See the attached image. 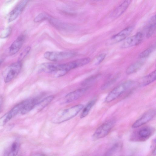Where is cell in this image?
Masks as SVG:
<instances>
[{"label":"cell","mask_w":156,"mask_h":156,"mask_svg":"<svg viewBox=\"0 0 156 156\" xmlns=\"http://www.w3.org/2000/svg\"><path fill=\"white\" fill-rule=\"evenodd\" d=\"M82 104H78L64 109L58 113L52 119L55 123H60L68 121L76 116L83 108Z\"/></svg>","instance_id":"1"},{"label":"cell","mask_w":156,"mask_h":156,"mask_svg":"<svg viewBox=\"0 0 156 156\" xmlns=\"http://www.w3.org/2000/svg\"><path fill=\"white\" fill-rule=\"evenodd\" d=\"M133 82L131 80H127L119 85L112 90L105 99L107 103L111 102L119 96L133 85Z\"/></svg>","instance_id":"2"},{"label":"cell","mask_w":156,"mask_h":156,"mask_svg":"<svg viewBox=\"0 0 156 156\" xmlns=\"http://www.w3.org/2000/svg\"><path fill=\"white\" fill-rule=\"evenodd\" d=\"M115 122V120L112 119L102 124L94 133L92 136L93 139L95 140L106 136L110 132Z\"/></svg>","instance_id":"3"},{"label":"cell","mask_w":156,"mask_h":156,"mask_svg":"<svg viewBox=\"0 0 156 156\" xmlns=\"http://www.w3.org/2000/svg\"><path fill=\"white\" fill-rule=\"evenodd\" d=\"M72 51H46L44 56L46 59L52 61H58L70 58L75 55Z\"/></svg>","instance_id":"4"},{"label":"cell","mask_w":156,"mask_h":156,"mask_svg":"<svg viewBox=\"0 0 156 156\" xmlns=\"http://www.w3.org/2000/svg\"><path fill=\"white\" fill-rule=\"evenodd\" d=\"M21 68V62L18 61L11 65L7 69L4 78L5 82L9 83L16 77L19 73Z\"/></svg>","instance_id":"5"},{"label":"cell","mask_w":156,"mask_h":156,"mask_svg":"<svg viewBox=\"0 0 156 156\" xmlns=\"http://www.w3.org/2000/svg\"><path fill=\"white\" fill-rule=\"evenodd\" d=\"M90 61L89 58H83L66 63L61 64V68L63 71L67 73L71 69L87 64Z\"/></svg>","instance_id":"6"},{"label":"cell","mask_w":156,"mask_h":156,"mask_svg":"<svg viewBox=\"0 0 156 156\" xmlns=\"http://www.w3.org/2000/svg\"><path fill=\"white\" fill-rule=\"evenodd\" d=\"M88 88H83L77 89L67 94L61 101L62 104L68 103L78 99L85 93Z\"/></svg>","instance_id":"7"},{"label":"cell","mask_w":156,"mask_h":156,"mask_svg":"<svg viewBox=\"0 0 156 156\" xmlns=\"http://www.w3.org/2000/svg\"><path fill=\"white\" fill-rule=\"evenodd\" d=\"M155 114L156 111L154 109L147 111L133 123L132 127L135 128L145 124L152 119Z\"/></svg>","instance_id":"8"},{"label":"cell","mask_w":156,"mask_h":156,"mask_svg":"<svg viewBox=\"0 0 156 156\" xmlns=\"http://www.w3.org/2000/svg\"><path fill=\"white\" fill-rule=\"evenodd\" d=\"M28 2V0L21 1L10 12L7 17L9 22L13 21L18 16L23 10Z\"/></svg>","instance_id":"9"},{"label":"cell","mask_w":156,"mask_h":156,"mask_svg":"<svg viewBox=\"0 0 156 156\" xmlns=\"http://www.w3.org/2000/svg\"><path fill=\"white\" fill-rule=\"evenodd\" d=\"M143 34L141 32L137 33L136 34L126 39L122 44V48H127L139 44L142 41Z\"/></svg>","instance_id":"10"},{"label":"cell","mask_w":156,"mask_h":156,"mask_svg":"<svg viewBox=\"0 0 156 156\" xmlns=\"http://www.w3.org/2000/svg\"><path fill=\"white\" fill-rule=\"evenodd\" d=\"M133 29L132 26L127 27L119 33L112 36L110 39L111 44L117 43L126 38L132 32Z\"/></svg>","instance_id":"11"},{"label":"cell","mask_w":156,"mask_h":156,"mask_svg":"<svg viewBox=\"0 0 156 156\" xmlns=\"http://www.w3.org/2000/svg\"><path fill=\"white\" fill-rule=\"evenodd\" d=\"M26 37L24 34L20 35L12 43L9 48L10 55H13L17 53L23 45Z\"/></svg>","instance_id":"12"},{"label":"cell","mask_w":156,"mask_h":156,"mask_svg":"<svg viewBox=\"0 0 156 156\" xmlns=\"http://www.w3.org/2000/svg\"><path fill=\"white\" fill-rule=\"evenodd\" d=\"M39 96L25 100L24 106L20 113L22 115L25 114L35 108L40 101Z\"/></svg>","instance_id":"13"},{"label":"cell","mask_w":156,"mask_h":156,"mask_svg":"<svg viewBox=\"0 0 156 156\" xmlns=\"http://www.w3.org/2000/svg\"><path fill=\"white\" fill-rule=\"evenodd\" d=\"M154 129L151 127L146 126L139 130L136 134L137 139L144 141L149 138L154 132Z\"/></svg>","instance_id":"14"},{"label":"cell","mask_w":156,"mask_h":156,"mask_svg":"<svg viewBox=\"0 0 156 156\" xmlns=\"http://www.w3.org/2000/svg\"><path fill=\"white\" fill-rule=\"evenodd\" d=\"M25 101L24 100L20 102L15 106L9 111L3 121V123L4 124L6 123L19 112H21L24 106Z\"/></svg>","instance_id":"15"},{"label":"cell","mask_w":156,"mask_h":156,"mask_svg":"<svg viewBox=\"0 0 156 156\" xmlns=\"http://www.w3.org/2000/svg\"><path fill=\"white\" fill-rule=\"evenodd\" d=\"M131 2V0L123 1L112 12L111 15L113 18H117L121 16L126 10Z\"/></svg>","instance_id":"16"},{"label":"cell","mask_w":156,"mask_h":156,"mask_svg":"<svg viewBox=\"0 0 156 156\" xmlns=\"http://www.w3.org/2000/svg\"><path fill=\"white\" fill-rule=\"evenodd\" d=\"M156 79V71L155 70L140 79L139 84L140 86H145L154 81Z\"/></svg>","instance_id":"17"},{"label":"cell","mask_w":156,"mask_h":156,"mask_svg":"<svg viewBox=\"0 0 156 156\" xmlns=\"http://www.w3.org/2000/svg\"><path fill=\"white\" fill-rule=\"evenodd\" d=\"M19 147V142L17 141H14L5 151L3 156H16L18 152Z\"/></svg>","instance_id":"18"},{"label":"cell","mask_w":156,"mask_h":156,"mask_svg":"<svg viewBox=\"0 0 156 156\" xmlns=\"http://www.w3.org/2000/svg\"><path fill=\"white\" fill-rule=\"evenodd\" d=\"M144 63V60H140L132 64L127 68L126 74L129 75L136 72L142 66Z\"/></svg>","instance_id":"19"},{"label":"cell","mask_w":156,"mask_h":156,"mask_svg":"<svg viewBox=\"0 0 156 156\" xmlns=\"http://www.w3.org/2000/svg\"><path fill=\"white\" fill-rule=\"evenodd\" d=\"M54 98L53 95L47 96L40 100L35 107L37 108L38 111H40L50 103Z\"/></svg>","instance_id":"20"},{"label":"cell","mask_w":156,"mask_h":156,"mask_svg":"<svg viewBox=\"0 0 156 156\" xmlns=\"http://www.w3.org/2000/svg\"><path fill=\"white\" fill-rule=\"evenodd\" d=\"M156 30V17L155 15L152 16L150 20L147 29V37L149 38L154 33Z\"/></svg>","instance_id":"21"},{"label":"cell","mask_w":156,"mask_h":156,"mask_svg":"<svg viewBox=\"0 0 156 156\" xmlns=\"http://www.w3.org/2000/svg\"><path fill=\"white\" fill-rule=\"evenodd\" d=\"M96 101V99H93L88 102L83 109L80 115L81 118H83L87 115L90 109L95 104Z\"/></svg>","instance_id":"22"},{"label":"cell","mask_w":156,"mask_h":156,"mask_svg":"<svg viewBox=\"0 0 156 156\" xmlns=\"http://www.w3.org/2000/svg\"><path fill=\"white\" fill-rule=\"evenodd\" d=\"M155 48V46L152 45L141 53L139 55L140 58H144L148 56Z\"/></svg>","instance_id":"23"},{"label":"cell","mask_w":156,"mask_h":156,"mask_svg":"<svg viewBox=\"0 0 156 156\" xmlns=\"http://www.w3.org/2000/svg\"><path fill=\"white\" fill-rule=\"evenodd\" d=\"M12 29L10 27H7L4 29L0 34V38L4 39L8 37L11 34Z\"/></svg>","instance_id":"24"},{"label":"cell","mask_w":156,"mask_h":156,"mask_svg":"<svg viewBox=\"0 0 156 156\" xmlns=\"http://www.w3.org/2000/svg\"><path fill=\"white\" fill-rule=\"evenodd\" d=\"M50 16L45 13H41L38 15L34 19V21L37 22L41 21L47 20Z\"/></svg>","instance_id":"25"},{"label":"cell","mask_w":156,"mask_h":156,"mask_svg":"<svg viewBox=\"0 0 156 156\" xmlns=\"http://www.w3.org/2000/svg\"><path fill=\"white\" fill-rule=\"evenodd\" d=\"M31 49L30 46H27L25 48L22 52L20 54L19 57L18 61L21 62L23 59L29 53Z\"/></svg>","instance_id":"26"},{"label":"cell","mask_w":156,"mask_h":156,"mask_svg":"<svg viewBox=\"0 0 156 156\" xmlns=\"http://www.w3.org/2000/svg\"><path fill=\"white\" fill-rule=\"evenodd\" d=\"M106 54L104 53H102L96 57L94 60V64L96 65H98L100 64L105 59Z\"/></svg>","instance_id":"27"},{"label":"cell","mask_w":156,"mask_h":156,"mask_svg":"<svg viewBox=\"0 0 156 156\" xmlns=\"http://www.w3.org/2000/svg\"><path fill=\"white\" fill-rule=\"evenodd\" d=\"M99 76L98 75L91 76L85 80L83 82L82 84L84 85L89 84L94 81Z\"/></svg>","instance_id":"28"},{"label":"cell","mask_w":156,"mask_h":156,"mask_svg":"<svg viewBox=\"0 0 156 156\" xmlns=\"http://www.w3.org/2000/svg\"><path fill=\"white\" fill-rule=\"evenodd\" d=\"M2 98L0 97V110L1 108V106L2 104Z\"/></svg>","instance_id":"29"},{"label":"cell","mask_w":156,"mask_h":156,"mask_svg":"<svg viewBox=\"0 0 156 156\" xmlns=\"http://www.w3.org/2000/svg\"><path fill=\"white\" fill-rule=\"evenodd\" d=\"M152 154L154 155H156V148H155L154 150L153 151Z\"/></svg>","instance_id":"30"},{"label":"cell","mask_w":156,"mask_h":156,"mask_svg":"<svg viewBox=\"0 0 156 156\" xmlns=\"http://www.w3.org/2000/svg\"><path fill=\"white\" fill-rule=\"evenodd\" d=\"M2 62V60H0V65L1 64Z\"/></svg>","instance_id":"31"}]
</instances>
